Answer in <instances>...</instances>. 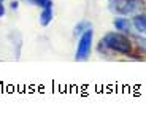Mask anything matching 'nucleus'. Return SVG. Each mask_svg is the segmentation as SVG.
I'll use <instances>...</instances> for the list:
<instances>
[{
	"mask_svg": "<svg viewBox=\"0 0 146 135\" xmlns=\"http://www.w3.org/2000/svg\"><path fill=\"white\" fill-rule=\"evenodd\" d=\"M100 46L106 48L110 51H114L117 54H129L132 51L130 40L127 35L122 32H110L103 37V40L100 41Z\"/></svg>",
	"mask_w": 146,
	"mask_h": 135,
	"instance_id": "f257e3e1",
	"label": "nucleus"
},
{
	"mask_svg": "<svg viewBox=\"0 0 146 135\" xmlns=\"http://www.w3.org/2000/svg\"><path fill=\"white\" fill-rule=\"evenodd\" d=\"M145 8L143 0H114L111 3V10L121 16H133L141 13Z\"/></svg>",
	"mask_w": 146,
	"mask_h": 135,
	"instance_id": "f03ea898",
	"label": "nucleus"
},
{
	"mask_svg": "<svg viewBox=\"0 0 146 135\" xmlns=\"http://www.w3.org/2000/svg\"><path fill=\"white\" fill-rule=\"evenodd\" d=\"M92 38H94V30L89 29L84 33L80 35V40L76 45V51H75V61L78 62H83V61H88L89 56H91V49H92Z\"/></svg>",
	"mask_w": 146,
	"mask_h": 135,
	"instance_id": "7ed1b4c3",
	"label": "nucleus"
},
{
	"mask_svg": "<svg viewBox=\"0 0 146 135\" xmlns=\"http://www.w3.org/2000/svg\"><path fill=\"white\" fill-rule=\"evenodd\" d=\"M113 26L117 32H122V33H129L132 29V21L124 16H119V18H114L113 21Z\"/></svg>",
	"mask_w": 146,
	"mask_h": 135,
	"instance_id": "20e7f679",
	"label": "nucleus"
},
{
	"mask_svg": "<svg viewBox=\"0 0 146 135\" xmlns=\"http://www.w3.org/2000/svg\"><path fill=\"white\" fill-rule=\"evenodd\" d=\"M132 26L135 27L137 32L146 35V15L143 13H138V15H133V19H132Z\"/></svg>",
	"mask_w": 146,
	"mask_h": 135,
	"instance_id": "39448f33",
	"label": "nucleus"
},
{
	"mask_svg": "<svg viewBox=\"0 0 146 135\" xmlns=\"http://www.w3.org/2000/svg\"><path fill=\"white\" fill-rule=\"evenodd\" d=\"M38 19H40V24L43 27L49 26L51 21H52V7L41 8V13H40V16H38Z\"/></svg>",
	"mask_w": 146,
	"mask_h": 135,
	"instance_id": "423d86ee",
	"label": "nucleus"
},
{
	"mask_svg": "<svg viewBox=\"0 0 146 135\" xmlns=\"http://www.w3.org/2000/svg\"><path fill=\"white\" fill-rule=\"evenodd\" d=\"M89 29H92L91 24H89L88 21H81V22H78L76 26H75V29H73V33L80 37L81 33H84L86 30H89Z\"/></svg>",
	"mask_w": 146,
	"mask_h": 135,
	"instance_id": "0eeeda50",
	"label": "nucleus"
},
{
	"mask_svg": "<svg viewBox=\"0 0 146 135\" xmlns=\"http://www.w3.org/2000/svg\"><path fill=\"white\" fill-rule=\"evenodd\" d=\"M33 5L40 8H48L52 7V0H33Z\"/></svg>",
	"mask_w": 146,
	"mask_h": 135,
	"instance_id": "6e6552de",
	"label": "nucleus"
},
{
	"mask_svg": "<svg viewBox=\"0 0 146 135\" xmlns=\"http://www.w3.org/2000/svg\"><path fill=\"white\" fill-rule=\"evenodd\" d=\"M135 41H137V46H138L143 53H146V37H137Z\"/></svg>",
	"mask_w": 146,
	"mask_h": 135,
	"instance_id": "1a4fd4ad",
	"label": "nucleus"
},
{
	"mask_svg": "<svg viewBox=\"0 0 146 135\" xmlns=\"http://www.w3.org/2000/svg\"><path fill=\"white\" fill-rule=\"evenodd\" d=\"M18 7H19L18 0H11V2H10V8H11V10H18Z\"/></svg>",
	"mask_w": 146,
	"mask_h": 135,
	"instance_id": "9d476101",
	"label": "nucleus"
},
{
	"mask_svg": "<svg viewBox=\"0 0 146 135\" xmlns=\"http://www.w3.org/2000/svg\"><path fill=\"white\" fill-rule=\"evenodd\" d=\"M5 16V5H3V2L0 0V18H3Z\"/></svg>",
	"mask_w": 146,
	"mask_h": 135,
	"instance_id": "9b49d317",
	"label": "nucleus"
},
{
	"mask_svg": "<svg viewBox=\"0 0 146 135\" xmlns=\"http://www.w3.org/2000/svg\"><path fill=\"white\" fill-rule=\"evenodd\" d=\"M26 3H29V5H33V0H24Z\"/></svg>",
	"mask_w": 146,
	"mask_h": 135,
	"instance_id": "f8f14e48",
	"label": "nucleus"
},
{
	"mask_svg": "<svg viewBox=\"0 0 146 135\" xmlns=\"http://www.w3.org/2000/svg\"><path fill=\"white\" fill-rule=\"evenodd\" d=\"M2 2H3V0H2Z\"/></svg>",
	"mask_w": 146,
	"mask_h": 135,
	"instance_id": "ddd939ff",
	"label": "nucleus"
}]
</instances>
